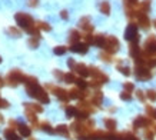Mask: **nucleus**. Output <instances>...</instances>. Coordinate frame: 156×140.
I'll list each match as a JSON object with an SVG mask.
<instances>
[{
    "label": "nucleus",
    "instance_id": "2",
    "mask_svg": "<svg viewBox=\"0 0 156 140\" xmlns=\"http://www.w3.org/2000/svg\"><path fill=\"white\" fill-rule=\"evenodd\" d=\"M14 19H16V23L19 24V27L24 29L26 32H29L32 27L36 26L33 17H32L30 14H27V13H22V12H19V13L14 14Z\"/></svg>",
    "mask_w": 156,
    "mask_h": 140
},
{
    "label": "nucleus",
    "instance_id": "47",
    "mask_svg": "<svg viewBox=\"0 0 156 140\" xmlns=\"http://www.w3.org/2000/svg\"><path fill=\"white\" fill-rule=\"evenodd\" d=\"M9 124H10V129H19V121H16V120H10L9 121Z\"/></svg>",
    "mask_w": 156,
    "mask_h": 140
},
{
    "label": "nucleus",
    "instance_id": "12",
    "mask_svg": "<svg viewBox=\"0 0 156 140\" xmlns=\"http://www.w3.org/2000/svg\"><path fill=\"white\" fill-rule=\"evenodd\" d=\"M70 50L75 51V53H80V54H86L89 51V44L87 43H76V44H72Z\"/></svg>",
    "mask_w": 156,
    "mask_h": 140
},
{
    "label": "nucleus",
    "instance_id": "51",
    "mask_svg": "<svg viewBox=\"0 0 156 140\" xmlns=\"http://www.w3.org/2000/svg\"><path fill=\"white\" fill-rule=\"evenodd\" d=\"M2 86H5V80L0 77V87H2Z\"/></svg>",
    "mask_w": 156,
    "mask_h": 140
},
{
    "label": "nucleus",
    "instance_id": "28",
    "mask_svg": "<svg viewBox=\"0 0 156 140\" xmlns=\"http://www.w3.org/2000/svg\"><path fill=\"white\" fill-rule=\"evenodd\" d=\"M26 116H27L29 120L32 121V124L37 126V117H36V113L32 112V110H29V109H26Z\"/></svg>",
    "mask_w": 156,
    "mask_h": 140
},
{
    "label": "nucleus",
    "instance_id": "16",
    "mask_svg": "<svg viewBox=\"0 0 156 140\" xmlns=\"http://www.w3.org/2000/svg\"><path fill=\"white\" fill-rule=\"evenodd\" d=\"M93 44L96 47H102L103 49L105 44H106V36L105 34H96L95 37H93Z\"/></svg>",
    "mask_w": 156,
    "mask_h": 140
},
{
    "label": "nucleus",
    "instance_id": "27",
    "mask_svg": "<svg viewBox=\"0 0 156 140\" xmlns=\"http://www.w3.org/2000/svg\"><path fill=\"white\" fill-rule=\"evenodd\" d=\"M56 131L59 133V135L65 136V137H69V127L66 126V124H59L56 129Z\"/></svg>",
    "mask_w": 156,
    "mask_h": 140
},
{
    "label": "nucleus",
    "instance_id": "49",
    "mask_svg": "<svg viewBox=\"0 0 156 140\" xmlns=\"http://www.w3.org/2000/svg\"><path fill=\"white\" fill-rule=\"evenodd\" d=\"M60 17L63 20H67V19H69V14H67L66 10H62V12H60Z\"/></svg>",
    "mask_w": 156,
    "mask_h": 140
},
{
    "label": "nucleus",
    "instance_id": "11",
    "mask_svg": "<svg viewBox=\"0 0 156 140\" xmlns=\"http://www.w3.org/2000/svg\"><path fill=\"white\" fill-rule=\"evenodd\" d=\"M136 17H137V23H139V26H140L143 30H147V29L151 27V20H149V17H147L146 13H140V12H137Z\"/></svg>",
    "mask_w": 156,
    "mask_h": 140
},
{
    "label": "nucleus",
    "instance_id": "23",
    "mask_svg": "<svg viewBox=\"0 0 156 140\" xmlns=\"http://www.w3.org/2000/svg\"><path fill=\"white\" fill-rule=\"evenodd\" d=\"M24 109H29V110H32L34 113H42L43 112V107L42 106H39V104H33V103H23Z\"/></svg>",
    "mask_w": 156,
    "mask_h": 140
},
{
    "label": "nucleus",
    "instance_id": "5",
    "mask_svg": "<svg viewBox=\"0 0 156 140\" xmlns=\"http://www.w3.org/2000/svg\"><path fill=\"white\" fill-rule=\"evenodd\" d=\"M135 76H136L137 80H142V82H147V80L152 79V73L151 70H149V67H146V66L143 65H137L136 67H135Z\"/></svg>",
    "mask_w": 156,
    "mask_h": 140
},
{
    "label": "nucleus",
    "instance_id": "6",
    "mask_svg": "<svg viewBox=\"0 0 156 140\" xmlns=\"http://www.w3.org/2000/svg\"><path fill=\"white\" fill-rule=\"evenodd\" d=\"M119 47H120V43L115 36H106V44H105L103 49L108 53L113 54V53H116L119 50Z\"/></svg>",
    "mask_w": 156,
    "mask_h": 140
},
{
    "label": "nucleus",
    "instance_id": "45",
    "mask_svg": "<svg viewBox=\"0 0 156 140\" xmlns=\"http://www.w3.org/2000/svg\"><path fill=\"white\" fill-rule=\"evenodd\" d=\"M125 6H130V7H136L137 6V0H123Z\"/></svg>",
    "mask_w": 156,
    "mask_h": 140
},
{
    "label": "nucleus",
    "instance_id": "43",
    "mask_svg": "<svg viewBox=\"0 0 156 140\" xmlns=\"http://www.w3.org/2000/svg\"><path fill=\"white\" fill-rule=\"evenodd\" d=\"M120 99L125 100V102H129V100L132 99V94L129 93V92H122V93H120Z\"/></svg>",
    "mask_w": 156,
    "mask_h": 140
},
{
    "label": "nucleus",
    "instance_id": "41",
    "mask_svg": "<svg viewBox=\"0 0 156 140\" xmlns=\"http://www.w3.org/2000/svg\"><path fill=\"white\" fill-rule=\"evenodd\" d=\"M7 33L14 34V37H20V36H22V32H20V30H17L16 27H9V29H7Z\"/></svg>",
    "mask_w": 156,
    "mask_h": 140
},
{
    "label": "nucleus",
    "instance_id": "46",
    "mask_svg": "<svg viewBox=\"0 0 156 140\" xmlns=\"http://www.w3.org/2000/svg\"><path fill=\"white\" fill-rule=\"evenodd\" d=\"M76 65H77V63H76L73 59H69V60H67V66H69V69H70V70H75Z\"/></svg>",
    "mask_w": 156,
    "mask_h": 140
},
{
    "label": "nucleus",
    "instance_id": "10",
    "mask_svg": "<svg viewBox=\"0 0 156 140\" xmlns=\"http://www.w3.org/2000/svg\"><path fill=\"white\" fill-rule=\"evenodd\" d=\"M152 126V119L146 116H137L133 120V129H142V127Z\"/></svg>",
    "mask_w": 156,
    "mask_h": 140
},
{
    "label": "nucleus",
    "instance_id": "56",
    "mask_svg": "<svg viewBox=\"0 0 156 140\" xmlns=\"http://www.w3.org/2000/svg\"><path fill=\"white\" fill-rule=\"evenodd\" d=\"M0 140H2V139H0Z\"/></svg>",
    "mask_w": 156,
    "mask_h": 140
},
{
    "label": "nucleus",
    "instance_id": "55",
    "mask_svg": "<svg viewBox=\"0 0 156 140\" xmlns=\"http://www.w3.org/2000/svg\"><path fill=\"white\" fill-rule=\"evenodd\" d=\"M135 140H139V139H137V137H136V139H135Z\"/></svg>",
    "mask_w": 156,
    "mask_h": 140
},
{
    "label": "nucleus",
    "instance_id": "38",
    "mask_svg": "<svg viewBox=\"0 0 156 140\" xmlns=\"http://www.w3.org/2000/svg\"><path fill=\"white\" fill-rule=\"evenodd\" d=\"M63 82H66V83H76V76L73 75V73H66L65 75V80Z\"/></svg>",
    "mask_w": 156,
    "mask_h": 140
},
{
    "label": "nucleus",
    "instance_id": "14",
    "mask_svg": "<svg viewBox=\"0 0 156 140\" xmlns=\"http://www.w3.org/2000/svg\"><path fill=\"white\" fill-rule=\"evenodd\" d=\"M79 27L83 29L86 33H90L93 32V24L90 23V19L86 16V17H82L80 20H79Z\"/></svg>",
    "mask_w": 156,
    "mask_h": 140
},
{
    "label": "nucleus",
    "instance_id": "7",
    "mask_svg": "<svg viewBox=\"0 0 156 140\" xmlns=\"http://www.w3.org/2000/svg\"><path fill=\"white\" fill-rule=\"evenodd\" d=\"M89 70H90V76L93 77V80H98L100 84L108 83V82H109V76L105 75L100 69H98V67H95V66H90Z\"/></svg>",
    "mask_w": 156,
    "mask_h": 140
},
{
    "label": "nucleus",
    "instance_id": "29",
    "mask_svg": "<svg viewBox=\"0 0 156 140\" xmlns=\"http://www.w3.org/2000/svg\"><path fill=\"white\" fill-rule=\"evenodd\" d=\"M40 127H42L43 131H46V133H50V135H53V133L56 131L52 126H50V123H49V121H43L42 124H40Z\"/></svg>",
    "mask_w": 156,
    "mask_h": 140
},
{
    "label": "nucleus",
    "instance_id": "33",
    "mask_svg": "<svg viewBox=\"0 0 156 140\" xmlns=\"http://www.w3.org/2000/svg\"><path fill=\"white\" fill-rule=\"evenodd\" d=\"M76 86L79 87V89L82 90H85L87 86H89V83L85 80V77H79V79H76Z\"/></svg>",
    "mask_w": 156,
    "mask_h": 140
},
{
    "label": "nucleus",
    "instance_id": "8",
    "mask_svg": "<svg viewBox=\"0 0 156 140\" xmlns=\"http://www.w3.org/2000/svg\"><path fill=\"white\" fill-rule=\"evenodd\" d=\"M48 89H50L55 93V96H56L59 100H62V102H67L69 100V92H66L65 89H62V87H56V86H53V84H48L46 86Z\"/></svg>",
    "mask_w": 156,
    "mask_h": 140
},
{
    "label": "nucleus",
    "instance_id": "37",
    "mask_svg": "<svg viewBox=\"0 0 156 140\" xmlns=\"http://www.w3.org/2000/svg\"><path fill=\"white\" fill-rule=\"evenodd\" d=\"M143 137H145V140H153V137H155V131L151 130V129H146V130L143 131Z\"/></svg>",
    "mask_w": 156,
    "mask_h": 140
},
{
    "label": "nucleus",
    "instance_id": "21",
    "mask_svg": "<svg viewBox=\"0 0 156 140\" xmlns=\"http://www.w3.org/2000/svg\"><path fill=\"white\" fill-rule=\"evenodd\" d=\"M137 12H140V13H149L151 12V0H143L142 3L139 5V10Z\"/></svg>",
    "mask_w": 156,
    "mask_h": 140
},
{
    "label": "nucleus",
    "instance_id": "36",
    "mask_svg": "<svg viewBox=\"0 0 156 140\" xmlns=\"http://www.w3.org/2000/svg\"><path fill=\"white\" fill-rule=\"evenodd\" d=\"M27 44H29V47H32V49H37V47H39V39L32 36V37L29 39Z\"/></svg>",
    "mask_w": 156,
    "mask_h": 140
},
{
    "label": "nucleus",
    "instance_id": "18",
    "mask_svg": "<svg viewBox=\"0 0 156 140\" xmlns=\"http://www.w3.org/2000/svg\"><path fill=\"white\" fill-rule=\"evenodd\" d=\"M5 139L6 140H22V137H20L19 135H16L13 129H6L5 130Z\"/></svg>",
    "mask_w": 156,
    "mask_h": 140
},
{
    "label": "nucleus",
    "instance_id": "40",
    "mask_svg": "<svg viewBox=\"0 0 156 140\" xmlns=\"http://www.w3.org/2000/svg\"><path fill=\"white\" fill-rule=\"evenodd\" d=\"M146 97L151 100V102H156V90L153 89H149L146 92Z\"/></svg>",
    "mask_w": 156,
    "mask_h": 140
},
{
    "label": "nucleus",
    "instance_id": "34",
    "mask_svg": "<svg viewBox=\"0 0 156 140\" xmlns=\"http://www.w3.org/2000/svg\"><path fill=\"white\" fill-rule=\"evenodd\" d=\"M66 51H67V47L66 46H56L55 49H53V53H55V54H57V56L65 54Z\"/></svg>",
    "mask_w": 156,
    "mask_h": 140
},
{
    "label": "nucleus",
    "instance_id": "53",
    "mask_svg": "<svg viewBox=\"0 0 156 140\" xmlns=\"http://www.w3.org/2000/svg\"><path fill=\"white\" fill-rule=\"evenodd\" d=\"M153 26H155V27H156V19L153 20Z\"/></svg>",
    "mask_w": 156,
    "mask_h": 140
},
{
    "label": "nucleus",
    "instance_id": "42",
    "mask_svg": "<svg viewBox=\"0 0 156 140\" xmlns=\"http://www.w3.org/2000/svg\"><path fill=\"white\" fill-rule=\"evenodd\" d=\"M123 89H125V92H133L135 90V86H133V83H129V82H126V83H123Z\"/></svg>",
    "mask_w": 156,
    "mask_h": 140
},
{
    "label": "nucleus",
    "instance_id": "50",
    "mask_svg": "<svg viewBox=\"0 0 156 140\" xmlns=\"http://www.w3.org/2000/svg\"><path fill=\"white\" fill-rule=\"evenodd\" d=\"M30 7H34V6H37L39 5V0H29V3H27Z\"/></svg>",
    "mask_w": 156,
    "mask_h": 140
},
{
    "label": "nucleus",
    "instance_id": "17",
    "mask_svg": "<svg viewBox=\"0 0 156 140\" xmlns=\"http://www.w3.org/2000/svg\"><path fill=\"white\" fill-rule=\"evenodd\" d=\"M80 33L77 32V30H70V33H69V42H70V44H76V43H79V40H80Z\"/></svg>",
    "mask_w": 156,
    "mask_h": 140
},
{
    "label": "nucleus",
    "instance_id": "9",
    "mask_svg": "<svg viewBox=\"0 0 156 140\" xmlns=\"http://www.w3.org/2000/svg\"><path fill=\"white\" fill-rule=\"evenodd\" d=\"M145 49L143 51H146L149 54H156V34H151L145 42Z\"/></svg>",
    "mask_w": 156,
    "mask_h": 140
},
{
    "label": "nucleus",
    "instance_id": "1",
    "mask_svg": "<svg viewBox=\"0 0 156 140\" xmlns=\"http://www.w3.org/2000/svg\"><path fill=\"white\" fill-rule=\"evenodd\" d=\"M26 90H27V94L30 96V97L37 99L40 103H44V104H48V103L50 102V99H49L48 93H46V90L43 89L42 86H39V83L26 84Z\"/></svg>",
    "mask_w": 156,
    "mask_h": 140
},
{
    "label": "nucleus",
    "instance_id": "30",
    "mask_svg": "<svg viewBox=\"0 0 156 140\" xmlns=\"http://www.w3.org/2000/svg\"><path fill=\"white\" fill-rule=\"evenodd\" d=\"M77 110L79 109L77 107H73V106H67L66 107V117H76V114H77Z\"/></svg>",
    "mask_w": 156,
    "mask_h": 140
},
{
    "label": "nucleus",
    "instance_id": "22",
    "mask_svg": "<svg viewBox=\"0 0 156 140\" xmlns=\"http://www.w3.org/2000/svg\"><path fill=\"white\" fill-rule=\"evenodd\" d=\"M103 123H105V126H106V129H108V130H110V131H113L115 129H116V126H118L116 120H115V119H110V117L105 119Z\"/></svg>",
    "mask_w": 156,
    "mask_h": 140
},
{
    "label": "nucleus",
    "instance_id": "4",
    "mask_svg": "<svg viewBox=\"0 0 156 140\" xmlns=\"http://www.w3.org/2000/svg\"><path fill=\"white\" fill-rule=\"evenodd\" d=\"M125 39L130 43H137L139 42V33H137V24L129 23L126 30H125Z\"/></svg>",
    "mask_w": 156,
    "mask_h": 140
},
{
    "label": "nucleus",
    "instance_id": "24",
    "mask_svg": "<svg viewBox=\"0 0 156 140\" xmlns=\"http://www.w3.org/2000/svg\"><path fill=\"white\" fill-rule=\"evenodd\" d=\"M19 131H20V136H23V137H30V133H32L30 127L23 124V123L19 124Z\"/></svg>",
    "mask_w": 156,
    "mask_h": 140
},
{
    "label": "nucleus",
    "instance_id": "3",
    "mask_svg": "<svg viewBox=\"0 0 156 140\" xmlns=\"http://www.w3.org/2000/svg\"><path fill=\"white\" fill-rule=\"evenodd\" d=\"M24 80V76L23 73L20 72L19 69H13L9 72V75H7V77H6V82H7V84L9 86H12V87H16L19 83H22Z\"/></svg>",
    "mask_w": 156,
    "mask_h": 140
},
{
    "label": "nucleus",
    "instance_id": "35",
    "mask_svg": "<svg viewBox=\"0 0 156 140\" xmlns=\"http://www.w3.org/2000/svg\"><path fill=\"white\" fill-rule=\"evenodd\" d=\"M99 57H100V60H103V61H106V63H112V54L110 53H108V51H102L99 54Z\"/></svg>",
    "mask_w": 156,
    "mask_h": 140
},
{
    "label": "nucleus",
    "instance_id": "32",
    "mask_svg": "<svg viewBox=\"0 0 156 140\" xmlns=\"http://www.w3.org/2000/svg\"><path fill=\"white\" fill-rule=\"evenodd\" d=\"M136 136H133L132 133L129 131H123V133H119V140H135Z\"/></svg>",
    "mask_w": 156,
    "mask_h": 140
},
{
    "label": "nucleus",
    "instance_id": "13",
    "mask_svg": "<svg viewBox=\"0 0 156 140\" xmlns=\"http://www.w3.org/2000/svg\"><path fill=\"white\" fill-rule=\"evenodd\" d=\"M73 72H76V73L80 76V77H87V76H90V70H89V67H87L86 65H83V63H77Z\"/></svg>",
    "mask_w": 156,
    "mask_h": 140
},
{
    "label": "nucleus",
    "instance_id": "39",
    "mask_svg": "<svg viewBox=\"0 0 156 140\" xmlns=\"http://www.w3.org/2000/svg\"><path fill=\"white\" fill-rule=\"evenodd\" d=\"M146 113L147 116L151 117V119H155L156 120V109L152 107V106H146Z\"/></svg>",
    "mask_w": 156,
    "mask_h": 140
},
{
    "label": "nucleus",
    "instance_id": "15",
    "mask_svg": "<svg viewBox=\"0 0 156 140\" xmlns=\"http://www.w3.org/2000/svg\"><path fill=\"white\" fill-rule=\"evenodd\" d=\"M140 53H142V50H140V47L137 46V43H130V47H129V54H130V57H133V60H135L136 57L140 56Z\"/></svg>",
    "mask_w": 156,
    "mask_h": 140
},
{
    "label": "nucleus",
    "instance_id": "19",
    "mask_svg": "<svg viewBox=\"0 0 156 140\" xmlns=\"http://www.w3.org/2000/svg\"><path fill=\"white\" fill-rule=\"evenodd\" d=\"M106 135L108 133H105L102 130H95V131H92L89 136L92 140H106Z\"/></svg>",
    "mask_w": 156,
    "mask_h": 140
},
{
    "label": "nucleus",
    "instance_id": "52",
    "mask_svg": "<svg viewBox=\"0 0 156 140\" xmlns=\"http://www.w3.org/2000/svg\"><path fill=\"white\" fill-rule=\"evenodd\" d=\"M27 140H36V139H34V137H29Z\"/></svg>",
    "mask_w": 156,
    "mask_h": 140
},
{
    "label": "nucleus",
    "instance_id": "48",
    "mask_svg": "<svg viewBox=\"0 0 156 140\" xmlns=\"http://www.w3.org/2000/svg\"><path fill=\"white\" fill-rule=\"evenodd\" d=\"M55 76H56L59 80H65V75H63L62 72H57V70H55Z\"/></svg>",
    "mask_w": 156,
    "mask_h": 140
},
{
    "label": "nucleus",
    "instance_id": "54",
    "mask_svg": "<svg viewBox=\"0 0 156 140\" xmlns=\"http://www.w3.org/2000/svg\"><path fill=\"white\" fill-rule=\"evenodd\" d=\"M0 63H2V57H0Z\"/></svg>",
    "mask_w": 156,
    "mask_h": 140
},
{
    "label": "nucleus",
    "instance_id": "25",
    "mask_svg": "<svg viewBox=\"0 0 156 140\" xmlns=\"http://www.w3.org/2000/svg\"><path fill=\"white\" fill-rule=\"evenodd\" d=\"M118 70L120 72V73H122L123 76H130V73H132L128 66H123V61H122V60L118 61Z\"/></svg>",
    "mask_w": 156,
    "mask_h": 140
},
{
    "label": "nucleus",
    "instance_id": "31",
    "mask_svg": "<svg viewBox=\"0 0 156 140\" xmlns=\"http://www.w3.org/2000/svg\"><path fill=\"white\" fill-rule=\"evenodd\" d=\"M36 27H37L39 30H44V32L52 30V26L49 23H46V22H37V23H36Z\"/></svg>",
    "mask_w": 156,
    "mask_h": 140
},
{
    "label": "nucleus",
    "instance_id": "44",
    "mask_svg": "<svg viewBox=\"0 0 156 140\" xmlns=\"http://www.w3.org/2000/svg\"><path fill=\"white\" fill-rule=\"evenodd\" d=\"M136 97L139 99L140 102H145V100H146V94L143 93L142 90H137V92H136Z\"/></svg>",
    "mask_w": 156,
    "mask_h": 140
},
{
    "label": "nucleus",
    "instance_id": "26",
    "mask_svg": "<svg viewBox=\"0 0 156 140\" xmlns=\"http://www.w3.org/2000/svg\"><path fill=\"white\" fill-rule=\"evenodd\" d=\"M99 9H100V13L106 14V16H109V14H110V5H109V2H106V0L100 3Z\"/></svg>",
    "mask_w": 156,
    "mask_h": 140
},
{
    "label": "nucleus",
    "instance_id": "20",
    "mask_svg": "<svg viewBox=\"0 0 156 140\" xmlns=\"http://www.w3.org/2000/svg\"><path fill=\"white\" fill-rule=\"evenodd\" d=\"M102 100H103V94H102V92H95V93L92 94V103L93 104H96V106H100L102 104Z\"/></svg>",
    "mask_w": 156,
    "mask_h": 140
}]
</instances>
